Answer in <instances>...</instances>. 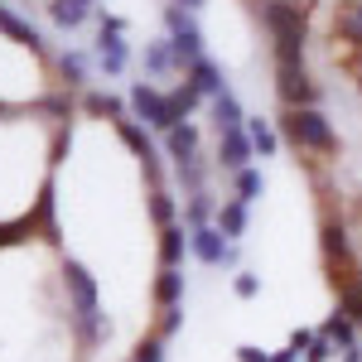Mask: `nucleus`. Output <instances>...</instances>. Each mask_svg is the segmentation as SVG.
<instances>
[{
  "instance_id": "obj_1",
  "label": "nucleus",
  "mask_w": 362,
  "mask_h": 362,
  "mask_svg": "<svg viewBox=\"0 0 362 362\" xmlns=\"http://www.w3.org/2000/svg\"><path fill=\"white\" fill-rule=\"evenodd\" d=\"M256 20L271 34V58L276 63H305L309 49V0H261Z\"/></svg>"
},
{
  "instance_id": "obj_2",
  "label": "nucleus",
  "mask_w": 362,
  "mask_h": 362,
  "mask_svg": "<svg viewBox=\"0 0 362 362\" xmlns=\"http://www.w3.org/2000/svg\"><path fill=\"white\" fill-rule=\"evenodd\" d=\"M280 140L290 145V150H300V155H319V160H334L338 150V131L334 121L319 112V107H285L280 112Z\"/></svg>"
},
{
  "instance_id": "obj_3",
  "label": "nucleus",
  "mask_w": 362,
  "mask_h": 362,
  "mask_svg": "<svg viewBox=\"0 0 362 362\" xmlns=\"http://www.w3.org/2000/svg\"><path fill=\"white\" fill-rule=\"evenodd\" d=\"M63 285H68V309H73V324H78V334L83 343H102V338L112 334V324L102 319V295H97V280L87 276L78 261H68L63 266Z\"/></svg>"
},
{
  "instance_id": "obj_4",
  "label": "nucleus",
  "mask_w": 362,
  "mask_h": 362,
  "mask_svg": "<svg viewBox=\"0 0 362 362\" xmlns=\"http://www.w3.org/2000/svg\"><path fill=\"white\" fill-rule=\"evenodd\" d=\"M126 102H131V116H136L140 126H150V131H169V126H179V116L169 107V92L160 83H136L126 92Z\"/></svg>"
},
{
  "instance_id": "obj_5",
  "label": "nucleus",
  "mask_w": 362,
  "mask_h": 362,
  "mask_svg": "<svg viewBox=\"0 0 362 362\" xmlns=\"http://www.w3.org/2000/svg\"><path fill=\"white\" fill-rule=\"evenodd\" d=\"M165 29H169V49L179 58V68H189L194 58H203V29H198L194 10H184V5H165Z\"/></svg>"
},
{
  "instance_id": "obj_6",
  "label": "nucleus",
  "mask_w": 362,
  "mask_h": 362,
  "mask_svg": "<svg viewBox=\"0 0 362 362\" xmlns=\"http://www.w3.org/2000/svg\"><path fill=\"white\" fill-rule=\"evenodd\" d=\"M280 107H319V83L309 78V63H276Z\"/></svg>"
},
{
  "instance_id": "obj_7",
  "label": "nucleus",
  "mask_w": 362,
  "mask_h": 362,
  "mask_svg": "<svg viewBox=\"0 0 362 362\" xmlns=\"http://www.w3.org/2000/svg\"><path fill=\"white\" fill-rule=\"evenodd\" d=\"M189 251H194L203 266H232V261H237V242L223 237V227H218V223L189 227Z\"/></svg>"
},
{
  "instance_id": "obj_8",
  "label": "nucleus",
  "mask_w": 362,
  "mask_h": 362,
  "mask_svg": "<svg viewBox=\"0 0 362 362\" xmlns=\"http://www.w3.org/2000/svg\"><path fill=\"white\" fill-rule=\"evenodd\" d=\"M126 20H116V15H102V39H97V63L107 68V78H121L126 73V63H131V49H126Z\"/></svg>"
},
{
  "instance_id": "obj_9",
  "label": "nucleus",
  "mask_w": 362,
  "mask_h": 362,
  "mask_svg": "<svg viewBox=\"0 0 362 362\" xmlns=\"http://www.w3.org/2000/svg\"><path fill=\"white\" fill-rule=\"evenodd\" d=\"M256 160V145H251L247 126L242 131H223L218 136V150H213V165L223 169V174H237V169H247Z\"/></svg>"
},
{
  "instance_id": "obj_10",
  "label": "nucleus",
  "mask_w": 362,
  "mask_h": 362,
  "mask_svg": "<svg viewBox=\"0 0 362 362\" xmlns=\"http://www.w3.org/2000/svg\"><path fill=\"white\" fill-rule=\"evenodd\" d=\"M334 39H338V44H348L353 54H362V0H338Z\"/></svg>"
},
{
  "instance_id": "obj_11",
  "label": "nucleus",
  "mask_w": 362,
  "mask_h": 362,
  "mask_svg": "<svg viewBox=\"0 0 362 362\" xmlns=\"http://www.w3.org/2000/svg\"><path fill=\"white\" fill-rule=\"evenodd\" d=\"M165 155L174 160V165H184V160L203 155V136H198L194 121H179V126H169V131H165Z\"/></svg>"
},
{
  "instance_id": "obj_12",
  "label": "nucleus",
  "mask_w": 362,
  "mask_h": 362,
  "mask_svg": "<svg viewBox=\"0 0 362 362\" xmlns=\"http://www.w3.org/2000/svg\"><path fill=\"white\" fill-rule=\"evenodd\" d=\"M184 83H194L198 92H203V102H213L218 92H227V78H223V68L213 63V58L203 54V58H194L189 68H184Z\"/></svg>"
},
{
  "instance_id": "obj_13",
  "label": "nucleus",
  "mask_w": 362,
  "mask_h": 362,
  "mask_svg": "<svg viewBox=\"0 0 362 362\" xmlns=\"http://www.w3.org/2000/svg\"><path fill=\"white\" fill-rule=\"evenodd\" d=\"M0 34H5V39H15V44H25L29 54L49 58V44H44V34H39L34 25H25V20H20L15 10H5V5H0Z\"/></svg>"
},
{
  "instance_id": "obj_14",
  "label": "nucleus",
  "mask_w": 362,
  "mask_h": 362,
  "mask_svg": "<svg viewBox=\"0 0 362 362\" xmlns=\"http://www.w3.org/2000/svg\"><path fill=\"white\" fill-rule=\"evenodd\" d=\"M208 121H213V131L223 136V131H242V126H247V112H242V102H237L232 92H218V97L208 102Z\"/></svg>"
},
{
  "instance_id": "obj_15",
  "label": "nucleus",
  "mask_w": 362,
  "mask_h": 362,
  "mask_svg": "<svg viewBox=\"0 0 362 362\" xmlns=\"http://www.w3.org/2000/svg\"><path fill=\"white\" fill-rule=\"evenodd\" d=\"M213 223L223 227V237L242 242V237H247V223H251V203H242V198H223V203H218V218H213Z\"/></svg>"
},
{
  "instance_id": "obj_16",
  "label": "nucleus",
  "mask_w": 362,
  "mask_h": 362,
  "mask_svg": "<svg viewBox=\"0 0 362 362\" xmlns=\"http://www.w3.org/2000/svg\"><path fill=\"white\" fill-rule=\"evenodd\" d=\"M140 63H145L150 78H169V73H179V58H174V49H169V39H150L145 54H140Z\"/></svg>"
},
{
  "instance_id": "obj_17",
  "label": "nucleus",
  "mask_w": 362,
  "mask_h": 362,
  "mask_svg": "<svg viewBox=\"0 0 362 362\" xmlns=\"http://www.w3.org/2000/svg\"><path fill=\"white\" fill-rule=\"evenodd\" d=\"M218 203H223V198H213L208 189L184 194V227H208L213 218H218Z\"/></svg>"
},
{
  "instance_id": "obj_18",
  "label": "nucleus",
  "mask_w": 362,
  "mask_h": 362,
  "mask_svg": "<svg viewBox=\"0 0 362 362\" xmlns=\"http://www.w3.org/2000/svg\"><path fill=\"white\" fill-rule=\"evenodd\" d=\"M155 305L160 309L184 305V271L179 266H160V276H155Z\"/></svg>"
},
{
  "instance_id": "obj_19",
  "label": "nucleus",
  "mask_w": 362,
  "mask_h": 362,
  "mask_svg": "<svg viewBox=\"0 0 362 362\" xmlns=\"http://www.w3.org/2000/svg\"><path fill=\"white\" fill-rule=\"evenodd\" d=\"M150 223L155 227H174L179 223V198H174L169 184H155V189H150Z\"/></svg>"
},
{
  "instance_id": "obj_20",
  "label": "nucleus",
  "mask_w": 362,
  "mask_h": 362,
  "mask_svg": "<svg viewBox=\"0 0 362 362\" xmlns=\"http://www.w3.org/2000/svg\"><path fill=\"white\" fill-rule=\"evenodd\" d=\"M58 83H63V92H78V87H87V58L78 54V49H68V54H58Z\"/></svg>"
},
{
  "instance_id": "obj_21",
  "label": "nucleus",
  "mask_w": 362,
  "mask_h": 362,
  "mask_svg": "<svg viewBox=\"0 0 362 362\" xmlns=\"http://www.w3.org/2000/svg\"><path fill=\"white\" fill-rule=\"evenodd\" d=\"M247 136H251V145H256L261 160H271V155L280 150V131L266 121V116H247Z\"/></svg>"
},
{
  "instance_id": "obj_22",
  "label": "nucleus",
  "mask_w": 362,
  "mask_h": 362,
  "mask_svg": "<svg viewBox=\"0 0 362 362\" xmlns=\"http://www.w3.org/2000/svg\"><path fill=\"white\" fill-rule=\"evenodd\" d=\"M83 107L92 116H102V121H121V116H131V102H126V97H112V92H87Z\"/></svg>"
},
{
  "instance_id": "obj_23",
  "label": "nucleus",
  "mask_w": 362,
  "mask_h": 362,
  "mask_svg": "<svg viewBox=\"0 0 362 362\" xmlns=\"http://www.w3.org/2000/svg\"><path fill=\"white\" fill-rule=\"evenodd\" d=\"M334 295H338V314H348V319H353V324L362 329V276L338 280V285H334Z\"/></svg>"
},
{
  "instance_id": "obj_24",
  "label": "nucleus",
  "mask_w": 362,
  "mask_h": 362,
  "mask_svg": "<svg viewBox=\"0 0 362 362\" xmlns=\"http://www.w3.org/2000/svg\"><path fill=\"white\" fill-rule=\"evenodd\" d=\"M189 251V232L174 223V227H160V266H179Z\"/></svg>"
},
{
  "instance_id": "obj_25",
  "label": "nucleus",
  "mask_w": 362,
  "mask_h": 362,
  "mask_svg": "<svg viewBox=\"0 0 362 362\" xmlns=\"http://www.w3.org/2000/svg\"><path fill=\"white\" fill-rule=\"evenodd\" d=\"M227 179H232V198H242V203H256V198L266 194V179H261L256 165L237 169V174H227Z\"/></svg>"
},
{
  "instance_id": "obj_26",
  "label": "nucleus",
  "mask_w": 362,
  "mask_h": 362,
  "mask_svg": "<svg viewBox=\"0 0 362 362\" xmlns=\"http://www.w3.org/2000/svg\"><path fill=\"white\" fill-rule=\"evenodd\" d=\"M319 329H324V334L338 343V353H343V348H353V343L362 338V329L353 324V319H348V314H338V309L329 314V319H324V324H319Z\"/></svg>"
},
{
  "instance_id": "obj_27",
  "label": "nucleus",
  "mask_w": 362,
  "mask_h": 362,
  "mask_svg": "<svg viewBox=\"0 0 362 362\" xmlns=\"http://www.w3.org/2000/svg\"><path fill=\"white\" fill-rule=\"evenodd\" d=\"M174 179L184 184V194H198V189H208V160H203V155H194V160L174 165Z\"/></svg>"
},
{
  "instance_id": "obj_28",
  "label": "nucleus",
  "mask_w": 362,
  "mask_h": 362,
  "mask_svg": "<svg viewBox=\"0 0 362 362\" xmlns=\"http://www.w3.org/2000/svg\"><path fill=\"white\" fill-rule=\"evenodd\" d=\"M169 107H174V116L179 121H189V116L203 107V92H198L194 83H179V87H169Z\"/></svg>"
},
{
  "instance_id": "obj_29",
  "label": "nucleus",
  "mask_w": 362,
  "mask_h": 362,
  "mask_svg": "<svg viewBox=\"0 0 362 362\" xmlns=\"http://www.w3.org/2000/svg\"><path fill=\"white\" fill-rule=\"evenodd\" d=\"M49 15H54L58 29H78L92 10H87V5H78V0H54V5H49Z\"/></svg>"
},
{
  "instance_id": "obj_30",
  "label": "nucleus",
  "mask_w": 362,
  "mask_h": 362,
  "mask_svg": "<svg viewBox=\"0 0 362 362\" xmlns=\"http://www.w3.org/2000/svg\"><path fill=\"white\" fill-rule=\"evenodd\" d=\"M334 353H338V343L324 329H314V338H309V348H305V362H329Z\"/></svg>"
},
{
  "instance_id": "obj_31",
  "label": "nucleus",
  "mask_w": 362,
  "mask_h": 362,
  "mask_svg": "<svg viewBox=\"0 0 362 362\" xmlns=\"http://www.w3.org/2000/svg\"><path fill=\"white\" fill-rule=\"evenodd\" d=\"M131 362H165V338H160V334L140 338L136 353H131Z\"/></svg>"
},
{
  "instance_id": "obj_32",
  "label": "nucleus",
  "mask_w": 362,
  "mask_h": 362,
  "mask_svg": "<svg viewBox=\"0 0 362 362\" xmlns=\"http://www.w3.org/2000/svg\"><path fill=\"white\" fill-rule=\"evenodd\" d=\"M25 237H34V223H29V218H20V223H5V227H0V247H20Z\"/></svg>"
},
{
  "instance_id": "obj_33",
  "label": "nucleus",
  "mask_w": 362,
  "mask_h": 362,
  "mask_svg": "<svg viewBox=\"0 0 362 362\" xmlns=\"http://www.w3.org/2000/svg\"><path fill=\"white\" fill-rule=\"evenodd\" d=\"M179 329H184V309H179V305H174V309H160V324H155V334H160V338H174Z\"/></svg>"
},
{
  "instance_id": "obj_34",
  "label": "nucleus",
  "mask_w": 362,
  "mask_h": 362,
  "mask_svg": "<svg viewBox=\"0 0 362 362\" xmlns=\"http://www.w3.org/2000/svg\"><path fill=\"white\" fill-rule=\"evenodd\" d=\"M232 290H237L242 300H251V295L261 290V276H256V271H237V276H232Z\"/></svg>"
},
{
  "instance_id": "obj_35",
  "label": "nucleus",
  "mask_w": 362,
  "mask_h": 362,
  "mask_svg": "<svg viewBox=\"0 0 362 362\" xmlns=\"http://www.w3.org/2000/svg\"><path fill=\"white\" fill-rule=\"evenodd\" d=\"M305 358V353H300V348H295V343H285V348H280V353H271V362H300Z\"/></svg>"
},
{
  "instance_id": "obj_36",
  "label": "nucleus",
  "mask_w": 362,
  "mask_h": 362,
  "mask_svg": "<svg viewBox=\"0 0 362 362\" xmlns=\"http://www.w3.org/2000/svg\"><path fill=\"white\" fill-rule=\"evenodd\" d=\"M237 362H271V353H261V348H237Z\"/></svg>"
},
{
  "instance_id": "obj_37",
  "label": "nucleus",
  "mask_w": 362,
  "mask_h": 362,
  "mask_svg": "<svg viewBox=\"0 0 362 362\" xmlns=\"http://www.w3.org/2000/svg\"><path fill=\"white\" fill-rule=\"evenodd\" d=\"M309 338H314V329H295V334H290V343H295V348L305 353V348H309Z\"/></svg>"
},
{
  "instance_id": "obj_38",
  "label": "nucleus",
  "mask_w": 362,
  "mask_h": 362,
  "mask_svg": "<svg viewBox=\"0 0 362 362\" xmlns=\"http://www.w3.org/2000/svg\"><path fill=\"white\" fill-rule=\"evenodd\" d=\"M343 362H362V343H353V348H343Z\"/></svg>"
},
{
  "instance_id": "obj_39",
  "label": "nucleus",
  "mask_w": 362,
  "mask_h": 362,
  "mask_svg": "<svg viewBox=\"0 0 362 362\" xmlns=\"http://www.w3.org/2000/svg\"><path fill=\"white\" fill-rule=\"evenodd\" d=\"M174 5H184V10H198V5H203V0H174Z\"/></svg>"
},
{
  "instance_id": "obj_40",
  "label": "nucleus",
  "mask_w": 362,
  "mask_h": 362,
  "mask_svg": "<svg viewBox=\"0 0 362 362\" xmlns=\"http://www.w3.org/2000/svg\"><path fill=\"white\" fill-rule=\"evenodd\" d=\"M78 5H87V10H92V0H78Z\"/></svg>"
},
{
  "instance_id": "obj_41",
  "label": "nucleus",
  "mask_w": 362,
  "mask_h": 362,
  "mask_svg": "<svg viewBox=\"0 0 362 362\" xmlns=\"http://www.w3.org/2000/svg\"><path fill=\"white\" fill-rule=\"evenodd\" d=\"M247 5H261V0H247Z\"/></svg>"
}]
</instances>
